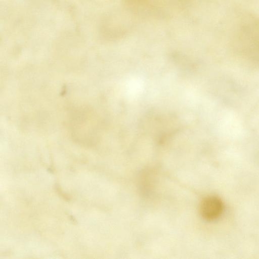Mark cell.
Here are the masks:
<instances>
[{
    "label": "cell",
    "mask_w": 259,
    "mask_h": 259,
    "mask_svg": "<svg viewBox=\"0 0 259 259\" xmlns=\"http://www.w3.org/2000/svg\"><path fill=\"white\" fill-rule=\"evenodd\" d=\"M223 209V203L219 198L209 196L201 201L199 210L202 218L208 221H213L221 215Z\"/></svg>",
    "instance_id": "7a4b0ae2"
},
{
    "label": "cell",
    "mask_w": 259,
    "mask_h": 259,
    "mask_svg": "<svg viewBox=\"0 0 259 259\" xmlns=\"http://www.w3.org/2000/svg\"><path fill=\"white\" fill-rule=\"evenodd\" d=\"M234 41L239 52L259 61V19H249L241 24L235 33Z\"/></svg>",
    "instance_id": "6da1fadb"
}]
</instances>
